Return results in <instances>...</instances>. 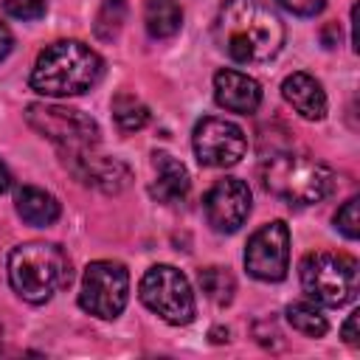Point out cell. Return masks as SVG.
I'll list each match as a JSON object with an SVG mask.
<instances>
[{"label":"cell","instance_id":"obj_12","mask_svg":"<svg viewBox=\"0 0 360 360\" xmlns=\"http://www.w3.org/2000/svg\"><path fill=\"white\" fill-rule=\"evenodd\" d=\"M214 101L228 112L250 115L262 104V84L253 76L231 70V68L217 70L214 73Z\"/></svg>","mask_w":360,"mask_h":360},{"label":"cell","instance_id":"obj_23","mask_svg":"<svg viewBox=\"0 0 360 360\" xmlns=\"http://www.w3.org/2000/svg\"><path fill=\"white\" fill-rule=\"evenodd\" d=\"M3 11L14 20H39L48 11V0H3Z\"/></svg>","mask_w":360,"mask_h":360},{"label":"cell","instance_id":"obj_25","mask_svg":"<svg viewBox=\"0 0 360 360\" xmlns=\"http://www.w3.org/2000/svg\"><path fill=\"white\" fill-rule=\"evenodd\" d=\"M357 315H360V312H352V315L346 318L343 329H340V338H343L349 346H357Z\"/></svg>","mask_w":360,"mask_h":360},{"label":"cell","instance_id":"obj_10","mask_svg":"<svg viewBox=\"0 0 360 360\" xmlns=\"http://www.w3.org/2000/svg\"><path fill=\"white\" fill-rule=\"evenodd\" d=\"M245 267L259 281H281L290 270V228L273 219L250 233L245 248Z\"/></svg>","mask_w":360,"mask_h":360},{"label":"cell","instance_id":"obj_13","mask_svg":"<svg viewBox=\"0 0 360 360\" xmlns=\"http://www.w3.org/2000/svg\"><path fill=\"white\" fill-rule=\"evenodd\" d=\"M68 158H70V166L82 183L96 186L107 194H115V191L127 188V183H129V169L115 158H98V155H93V149L90 152H73Z\"/></svg>","mask_w":360,"mask_h":360},{"label":"cell","instance_id":"obj_15","mask_svg":"<svg viewBox=\"0 0 360 360\" xmlns=\"http://www.w3.org/2000/svg\"><path fill=\"white\" fill-rule=\"evenodd\" d=\"M152 166H155V180L149 186V194L163 205H174L180 200H186V194L191 188L186 166L177 158H172L169 152H155Z\"/></svg>","mask_w":360,"mask_h":360},{"label":"cell","instance_id":"obj_26","mask_svg":"<svg viewBox=\"0 0 360 360\" xmlns=\"http://www.w3.org/2000/svg\"><path fill=\"white\" fill-rule=\"evenodd\" d=\"M11 48H14V34L8 31V25L0 22V62L11 53Z\"/></svg>","mask_w":360,"mask_h":360},{"label":"cell","instance_id":"obj_22","mask_svg":"<svg viewBox=\"0 0 360 360\" xmlns=\"http://www.w3.org/2000/svg\"><path fill=\"white\" fill-rule=\"evenodd\" d=\"M360 200L357 197H349L340 208H338V214H335V228L346 236V239H357L360 236Z\"/></svg>","mask_w":360,"mask_h":360},{"label":"cell","instance_id":"obj_27","mask_svg":"<svg viewBox=\"0 0 360 360\" xmlns=\"http://www.w3.org/2000/svg\"><path fill=\"white\" fill-rule=\"evenodd\" d=\"M8 186H11V174H8V169H6V163L0 160V194H3V191H6Z\"/></svg>","mask_w":360,"mask_h":360},{"label":"cell","instance_id":"obj_4","mask_svg":"<svg viewBox=\"0 0 360 360\" xmlns=\"http://www.w3.org/2000/svg\"><path fill=\"white\" fill-rule=\"evenodd\" d=\"M262 186L290 202V205H315L335 191V174L326 163L304 155V152H284L267 158L262 166Z\"/></svg>","mask_w":360,"mask_h":360},{"label":"cell","instance_id":"obj_8","mask_svg":"<svg viewBox=\"0 0 360 360\" xmlns=\"http://www.w3.org/2000/svg\"><path fill=\"white\" fill-rule=\"evenodd\" d=\"M129 298V273L121 262L98 259L84 267L79 307L101 321H115Z\"/></svg>","mask_w":360,"mask_h":360},{"label":"cell","instance_id":"obj_9","mask_svg":"<svg viewBox=\"0 0 360 360\" xmlns=\"http://www.w3.org/2000/svg\"><path fill=\"white\" fill-rule=\"evenodd\" d=\"M191 146H194V155L202 166L228 169V166L242 160V155L248 149V138H245L242 127H236L233 121L205 115L194 124Z\"/></svg>","mask_w":360,"mask_h":360},{"label":"cell","instance_id":"obj_3","mask_svg":"<svg viewBox=\"0 0 360 360\" xmlns=\"http://www.w3.org/2000/svg\"><path fill=\"white\" fill-rule=\"evenodd\" d=\"M8 284L28 304H45L70 284V262L59 245L25 242L8 253Z\"/></svg>","mask_w":360,"mask_h":360},{"label":"cell","instance_id":"obj_6","mask_svg":"<svg viewBox=\"0 0 360 360\" xmlns=\"http://www.w3.org/2000/svg\"><path fill=\"white\" fill-rule=\"evenodd\" d=\"M138 295H141V304L146 309H152L158 318H163L172 326H186L197 315L191 284L172 264H155V267H149L143 273L141 284H138Z\"/></svg>","mask_w":360,"mask_h":360},{"label":"cell","instance_id":"obj_18","mask_svg":"<svg viewBox=\"0 0 360 360\" xmlns=\"http://www.w3.org/2000/svg\"><path fill=\"white\" fill-rule=\"evenodd\" d=\"M287 323L295 332L307 335V338H323L329 332V321L318 309L315 301H292V304H287Z\"/></svg>","mask_w":360,"mask_h":360},{"label":"cell","instance_id":"obj_11","mask_svg":"<svg viewBox=\"0 0 360 360\" xmlns=\"http://www.w3.org/2000/svg\"><path fill=\"white\" fill-rule=\"evenodd\" d=\"M202 211L208 225L217 233H233L245 225L250 214V188L239 177H222L217 180L205 197H202Z\"/></svg>","mask_w":360,"mask_h":360},{"label":"cell","instance_id":"obj_16","mask_svg":"<svg viewBox=\"0 0 360 360\" xmlns=\"http://www.w3.org/2000/svg\"><path fill=\"white\" fill-rule=\"evenodd\" d=\"M14 208H17L20 219L34 225V228H48L62 214L56 197L48 194L45 188H37V186H20L14 194Z\"/></svg>","mask_w":360,"mask_h":360},{"label":"cell","instance_id":"obj_17","mask_svg":"<svg viewBox=\"0 0 360 360\" xmlns=\"http://www.w3.org/2000/svg\"><path fill=\"white\" fill-rule=\"evenodd\" d=\"M143 22L149 37L155 39H166L174 37L183 25V11L177 6V0H149L143 8Z\"/></svg>","mask_w":360,"mask_h":360},{"label":"cell","instance_id":"obj_7","mask_svg":"<svg viewBox=\"0 0 360 360\" xmlns=\"http://www.w3.org/2000/svg\"><path fill=\"white\" fill-rule=\"evenodd\" d=\"M25 121L42 138L53 141L65 155L90 152L98 143V124L82 110L62 104H28Z\"/></svg>","mask_w":360,"mask_h":360},{"label":"cell","instance_id":"obj_21","mask_svg":"<svg viewBox=\"0 0 360 360\" xmlns=\"http://www.w3.org/2000/svg\"><path fill=\"white\" fill-rule=\"evenodd\" d=\"M124 20H127V0H104L101 8H98V14H96L93 31H96L98 39L112 42L118 37Z\"/></svg>","mask_w":360,"mask_h":360},{"label":"cell","instance_id":"obj_24","mask_svg":"<svg viewBox=\"0 0 360 360\" xmlns=\"http://www.w3.org/2000/svg\"><path fill=\"white\" fill-rule=\"evenodd\" d=\"M284 11H290V14H295V17H315V14H321L323 11V6H326V0H276Z\"/></svg>","mask_w":360,"mask_h":360},{"label":"cell","instance_id":"obj_14","mask_svg":"<svg viewBox=\"0 0 360 360\" xmlns=\"http://www.w3.org/2000/svg\"><path fill=\"white\" fill-rule=\"evenodd\" d=\"M281 96L307 121H321L326 115V93L321 82L304 70H295L281 82Z\"/></svg>","mask_w":360,"mask_h":360},{"label":"cell","instance_id":"obj_5","mask_svg":"<svg viewBox=\"0 0 360 360\" xmlns=\"http://www.w3.org/2000/svg\"><path fill=\"white\" fill-rule=\"evenodd\" d=\"M301 287L321 307H343L357 295V262L349 253L312 250L298 264Z\"/></svg>","mask_w":360,"mask_h":360},{"label":"cell","instance_id":"obj_1","mask_svg":"<svg viewBox=\"0 0 360 360\" xmlns=\"http://www.w3.org/2000/svg\"><path fill=\"white\" fill-rule=\"evenodd\" d=\"M214 37L233 62H267L284 45V22L264 0H225Z\"/></svg>","mask_w":360,"mask_h":360},{"label":"cell","instance_id":"obj_2","mask_svg":"<svg viewBox=\"0 0 360 360\" xmlns=\"http://www.w3.org/2000/svg\"><path fill=\"white\" fill-rule=\"evenodd\" d=\"M101 73H104V62L90 45L79 39H59L45 51H39L28 82L31 90H37L39 96L62 98V96L87 93L90 87L98 84Z\"/></svg>","mask_w":360,"mask_h":360},{"label":"cell","instance_id":"obj_20","mask_svg":"<svg viewBox=\"0 0 360 360\" xmlns=\"http://www.w3.org/2000/svg\"><path fill=\"white\" fill-rule=\"evenodd\" d=\"M200 287H202L205 298H211L217 307L231 304L233 301V292H236V281L228 273V267H217V264L200 270Z\"/></svg>","mask_w":360,"mask_h":360},{"label":"cell","instance_id":"obj_19","mask_svg":"<svg viewBox=\"0 0 360 360\" xmlns=\"http://www.w3.org/2000/svg\"><path fill=\"white\" fill-rule=\"evenodd\" d=\"M112 118L121 132H138L149 124V107L132 93H118L112 98Z\"/></svg>","mask_w":360,"mask_h":360}]
</instances>
